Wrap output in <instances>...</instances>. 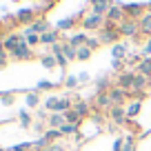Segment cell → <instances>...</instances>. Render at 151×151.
<instances>
[{
  "label": "cell",
  "instance_id": "14",
  "mask_svg": "<svg viewBox=\"0 0 151 151\" xmlns=\"http://www.w3.org/2000/svg\"><path fill=\"white\" fill-rule=\"evenodd\" d=\"M73 111L85 120V118H89V116H91V104L87 102V100H76V102H73Z\"/></svg>",
  "mask_w": 151,
  "mask_h": 151
},
{
  "label": "cell",
  "instance_id": "52",
  "mask_svg": "<svg viewBox=\"0 0 151 151\" xmlns=\"http://www.w3.org/2000/svg\"><path fill=\"white\" fill-rule=\"evenodd\" d=\"M149 87H151V78H149Z\"/></svg>",
  "mask_w": 151,
  "mask_h": 151
},
{
  "label": "cell",
  "instance_id": "46",
  "mask_svg": "<svg viewBox=\"0 0 151 151\" xmlns=\"http://www.w3.org/2000/svg\"><path fill=\"white\" fill-rule=\"evenodd\" d=\"M78 80H80V82H89L91 76H89V73H80V76H78Z\"/></svg>",
  "mask_w": 151,
  "mask_h": 151
},
{
  "label": "cell",
  "instance_id": "39",
  "mask_svg": "<svg viewBox=\"0 0 151 151\" xmlns=\"http://www.w3.org/2000/svg\"><path fill=\"white\" fill-rule=\"evenodd\" d=\"M100 45H102V42H100V38H89V40H87V47H89L91 51H96Z\"/></svg>",
  "mask_w": 151,
  "mask_h": 151
},
{
  "label": "cell",
  "instance_id": "13",
  "mask_svg": "<svg viewBox=\"0 0 151 151\" xmlns=\"http://www.w3.org/2000/svg\"><path fill=\"white\" fill-rule=\"evenodd\" d=\"M22 40H24V36H20V33H7V36L2 38V45H5L7 53H11L20 42H22Z\"/></svg>",
  "mask_w": 151,
  "mask_h": 151
},
{
  "label": "cell",
  "instance_id": "19",
  "mask_svg": "<svg viewBox=\"0 0 151 151\" xmlns=\"http://www.w3.org/2000/svg\"><path fill=\"white\" fill-rule=\"evenodd\" d=\"M87 40H89V36H87V33H73L71 38H67V42H69L73 49L85 47V45H87Z\"/></svg>",
  "mask_w": 151,
  "mask_h": 151
},
{
  "label": "cell",
  "instance_id": "34",
  "mask_svg": "<svg viewBox=\"0 0 151 151\" xmlns=\"http://www.w3.org/2000/svg\"><path fill=\"white\" fill-rule=\"evenodd\" d=\"M78 82H80V80H78L76 76H67L65 80H62V85H65L67 89H73V87H78Z\"/></svg>",
  "mask_w": 151,
  "mask_h": 151
},
{
  "label": "cell",
  "instance_id": "17",
  "mask_svg": "<svg viewBox=\"0 0 151 151\" xmlns=\"http://www.w3.org/2000/svg\"><path fill=\"white\" fill-rule=\"evenodd\" d=\"M65 113H49L47 118V127L49 129H62V124H65Z\"/></svg>",
  "mask_w": 151,
  "mask_h": 151
},
{
  "label": "cell",
  "instance_id": "5",
  "mask_svg": "<svg viewBox=\"0 0 151 151\" xmlns=\"http://www.w3.org/2000/svg\"><path fill=\"white\" fill-rule=\"evenodd\" d=\"M104 16H96V14H89V16H85V18H82V29H85V31H93V29H102L104 27Z\"/></svg>",
  "mask_w": 151,
  "mask_h": 151
},
{
  "label": "cell",
  "instance_id": "18",
  "mask_svg": "<svg viewBox=\"0 0 151 151\" xmlns=\"http://www.w3.org/2000/svg\"><path fill=\"white\" fill-rule=\"evenodd\" d=\"M138 27H140V36H149L151 38V14L149 11L138 20Z\"/></svg>",
  "mask_w": 151,
  "mask_h": 151
},
{
  "label": "cell",
  "instance_id": "29",
  "mask_svg": "<svg viewBox=\"0 0 151 151\" xmlns=\"http://www.w3.org/2000/svg\"><path fill=\"white\" fill-rule=\"evenodd\" d=\"M24 42L29 45V47H38V45H40V36H38V33H31V31H27V29H24Z\"/></svg>",
  "mask_w": 151,
  "mask_h": 151
},
{
  "label": "cell",
  "instance_id": "1",
  "mask_svg": "<svg viewBox=\"0 0 151 151\" xmlns=\"http://www.w3.org/2000/svg\"><path fill=\"white\" fill-rule=\"evenodd\" d=\"M100 42L102 45H118V38H122L120 36V31H118V24H113V22H109V20H104V27L100 29Z\"/></svg>",
  "mask_w": 151,
  "mask_h": 151
},
{
  "label": "cell",
  "instance_id": "21",
  "mask_svg": "<svg viewBox=\"0 0 151 151\" xmlns=\"http://www.w3.org/2000/svg\"><path fill=\"white\" fill-rule=\"evenodd\" d=\"M111 98H109V91L104 93H96V109H111Z\"/></svg>",
  "mask_w": 151,
  "mask_h": 151
},
{
  "label": "cell",
  "instance_id": "31",
  "mask_svg": "<svg viewBox=\"0 0 151 151\" xmlns=\"http://www.w3.org/2000/svg\"><path fill=\"white\" fill-rule=\"evenodd\" d=\"M65 120H67L69 124H80V122H82V118H80V116H78V113L73 111V109H69V111L65 113Z\"/></svg>",
  "mask_w": 151,
  "mask_h": 151
},
{
  "label": "cell",
  "instance_id": "27",
  "mask_svg": "<svg viewBox=\"0 0 151 151\" xmlns=\"http://www.w3.org/2000/svg\"><path fill=\"white\" fill-rule=\"evenodd\" d=\"M62 53H65V58H67L69 62H71V60H78V51H76V49L71 47V45L67 42V40L62 42Z\"/></svg>",
  "mask_w": 151,
  "mask_h": 151
},
{
  "label": "cell",
  "instance_id": "23",
  "mask_svg": "<svg viewBox=\"0 0 151 151\" xmlns=\"http://www.w3.org/2000/svg\"><path fill=\"white\" fill-rule=\"evenodd\" d=\"M136 73H142L147 78H151V58H142L136 67Z\"/></svg>",
  "mask_w": 151,
  "mask_h": 151
},
{
  "label": "cell",
  "instance_id": "33",
  "mask_svg": "<svg viewBox=\"0 0 151 151\" xmlns=\"http://www.w3.org/2000/svg\"><path fill=\"white\" fill-rule=\"evenodd\" d=\"M58 100H60V98H58V96H49V98H47V100H45V109H49V111H51V113H53V109H56V104H58Z\"/></svg>",
  "mask_w": 151,
  "mask_h": 151
},
{
  "label": "cell",
  "instance_id": "44",
  "mask_svg": "<svg viewBox=\"0 0 151 151\" xmlns=\"http://www.w3.org/2000/svg\"><path fill=\"white\" fill-rule=\"evenodd\" d=\"M14 100H16V96H14V93H7V96H2V104H5V107L14 104Z\"/></svg>",
  "mask_w": 151,
  "mask_h": 151
},
{
  "label": "cell",
  "instance_id": "3",
  "mask_svg": "<svg viewBox=\"0 0 151 151\" xmlns=\"http://www.w3.org/2000/svg\"><path fill=\"white\" fill-rule=\"evenodd\" d=\"M118 31L122 38H131V40H140V27H138L136 20H124V22L118 24Z\"/></svg>",
  "mask_w": 151,
  "mask_h": 151
},
{
  "label": "cell",
  "instance_id": "49",
  "mask_svg": "<svg viewBox=\"0 0 151 151\" xmlns=\"http://www.w3.org/2000/svg\"><path fill=\"white\" fill-rule=\"evenodd\" d=\"M2 29H5V22H2V20H0V36H2Z\"/></svg>",
  "mask_w": 151,
  "mask_h": 151
},
{
  "label": "cell",
  "instance_id": "50",
  "mask_svg": "<svg viewBox=\"0 0 151 151\" xmlns=\"http://www.w3.org/2000/svg\"><path fill=\"white\" fill-rule=\"evenodd\" d=\"M147 11H149V14H151V2H149V5H147Z\"/></svg>",
  "mask_w": 151,
  "mask_h": 151
},
{
  "label": "cell",
  "instance_id": "12",
  "mask_svg": "<svg viewBox=\"0 0 151 151\" xmlns=\"http://www.w3.org/2000/svg\"><path fill=\"white\" fill-rule=\"evenodd\" d=\"M27 31H31V33H38V36H42V33L51 31V24H49V20L45 18V16H40V18H38L36 22L31 24V27H27Z\"/></svg>",
  "mask_w": 151,
  "mask_h": 151
},
{
  "label": "cell",
  "instance_id": "28",
  "mask_svg": "<svg viewBox=\"0 0 151 151\" xmlns=\"http://www.w3.org/2000/svg\"><path fill=\"white\" fill-rule=\"evenodd\" d=\"M96 89H98V93H104V91H109V89H111V80H109L107 76L98 78V80H96Z\"/></svg>",
  "mask_w": 151,
  "mask_h": 151
},
{
  "label": "cell",
  "instance_id": "22",
  "mask_svg": "<svg viewBox=\"0 0 151 151\" xmlns=\"http://www.w3.org/2000/svg\"><path fill=\"white\" fill-rule=\"evenodd\" d=\"M127 45L124 42H118V45H113L111 47V56H113V60H124L127 58Z\"/></svg>",
  "mask_w": 151,
  "mask_h": 151
},
{
  "label": "cell",
  "instance_id": "20",
  "mask_svg": "<svg viewBox=\"0 0 151 151\" xmlns=\"http://www.w3.org/2000/svg\"><path fill=\"white\" fill-rule=\"evenodd\" d=\"M124 111H127V118L131 120V118H136L138 113L142 111V100H131V102L124 107Z\"/></svg>",
  "mask_w": 151,
  "mask_h": 151
},
{
  "label": "cell",
  "instance_id": "35",
  "mask_svg": "<svg viewBox=\"0 0 151 151\" xmlns=\"http://www.w3.org/2000/svg\"><path fill=\"white\" fill-rule=\"evenodd\" d=\"M38 102H40V98H38V93H36V91H33V93H29V96H27V107H29V109L38 107Z\"/></svg>",
  "mask_w": 151,
  "mask_h": 151
},
{
  "label": "cell",
  "instance_id": "16",
  "mask_svg": "<svg viewBox=\"0 0 151 151\" xmlns=\"http://www.w3.org/2000/svg\"><path fill=\"white\" fill-rule=\"evenodd\" d=\"M145 89H149V78L142 73H136V80H133V87H131V93H142Z\"/></svg>",
  "mask_w": 151,
  "mask_h": 151
},
{
  "label": "cell",
  "instance_id": "25",
  "mask_svg": "<svg viewBox=\"0 0 151 151\" xmlns=\"http://www.w3.org/2000/svg\"><path fill=\"white\" fill-rule=\"evenodd\" d=\"M18 118H20V127H22V129H29L33 124V118H31V113H29L27 109H20V111H18Z\"/></svg>",
  "mask_w": 151,
  "mask_h": 151
},
{
  "label": "cell",
  "instance_id": "43",
  "mask_svg": "<svg viewBox=\"0 0 151 151\" xmlns=\"http://www.w3.org/2000/svg\"><path fill=\"white\" fill-rule=\"evenodd\" d=\"M124 149V138H116L113 140V151H122Z\"/></svg>",
  "mask_w": 151,
  "mask_h": 151
},
{
  "label": "cell",
  "instance_id": "36",
  "mask_svg": "<svg viewBox=\"0 0 151 151\" xmlns=\"http://www.w3.org/2000/svg\"><path fill=\"white\" fill-rule=\"evenodd\" d=\"M122 151H136V138H133V136L124 138V149Z\"/></svg>",
  "mask_w": 151,
  "mask_h": 151
},
{
  "label": "cell",
  "instance_id": "45",
  "mask_svg": "<svg viewBox=\"0 0 151 151\" xmlns=\"http://www.w3.org/2000/svg\"><path fill=\"white\" fill-rule=\"evenodd\" d=\"M49 151H67V147H65V145H60V142H56V145L49 147Z\"/></svg>",
  "mask_w": 151,
  "mask_h": 151
},
{
  "label": "cell",
  "instance_id": "26",
  "mask_svg": "<svg viewBox=\"0 0 151 151\" xmlns=\"http://www.w3.org/2000/svg\"><path fill=\"white\" fill-rule=\"evenodd\" d=\"M40 65H42L45 69H56L58 62H56V58H53L51 53H42V56H40Z\"/></svg>",
  "mask_w": 151,
  "mask_h": 151
},
{
  "label": "cell",
  "instance_id": "7",
  "mask_svg": "<svg viewBox=\"0 0 151 151\" xmlns=\"http://www.w3.org/2000/svg\"><path fill=\"white\" fill-rule=\"evenodd\" d=\"M133 80H136V71H122V73H118V78H116V87H120V89H124V91H131Z\"/></svg>",
  "mask_w": 151,
  "mask_h": 151
},
{
  "label": "cell",
  "instance_id": "15",
  "mask_svg": "<svg viewBox=\"0 0 151 151\" xmlns=\"http://www.w3.org/2000/svg\"><path fill=\"white\" fill-rule=\"evenodd\" d=\"M58 42H60V31H58V29H51V31H47V33L40 36V45L53 47V45H58Z\"/></svg>",
  "mask_w": 151,
  "mask_h": 151
},
{
  "label": "cell",
  "instance_id": "4",
  "mask_svg": "<svg viewBox=\"0 0 151 151\" xmlns=\"http://www.w3.org/2000/svg\"><path fill=\"white\" fill-rule=\"evenodd\" d=\"M38 20V14L33 7H22V9L16 11V24H24V27H31Z\"/></svg>",
  "mask_w": 151,
  "mask_h": 151
},
{
  "label": "cell",
  "instance_id": "11",
  "mask_svg": "<svg viewBox=\"0 0 151 151\" xmlns=\"http://www.w3.org/2000/svg\"><path fill=\"white\" fill-rule=\"evenodd\" d=\"M109 118H111L113 124H127L129 122L124 107H111V109H109Z\"/></svg>",
  "mask_w": 151,
  "mask_h": 151
},
{
  "label": "cell",
  "instance_id": "38",
  "mask_svg": "<svg viewBox=\"0 0 151 151\" xmlns=\"http://www.w3.org/2000/svg\"><path fill=\"white\" fill-rule=\"evenodd\" d=\"M111 69L116 71V73H122V71H127V69H124V60H113V62H111Z\"/></svg>",
  "mask_w": 151,
  "mask_h": 151
},
{
  "label": "cell",
  "instance_id": "24",
  "mask_svg": "<svg viewBox=\"0 0 151 151\" xmlns=\"http://www.w3.org/2000/svg\"><path fill=\"white\" fill-rule=\"evenodd\" d=\"M42 138L49 142V145H56V142L62 138V131H60V129H47V131L42 133Z\"/></svg>",
  "mask_w": 151,
  "mask_h": 151
},
{
  "label": "cell",
  "instance_id": "6",
  "mask_svg": "<svg viewBox=\"0 0 151 151\" xmlns=\"http://www.w3.org/2000/svg\"><path fill=\"white\" fill-rule=\"evenodd\" d=\"M109 98H111V104H113V107H127L129 91L120 89V87H111V89H109Z\"/></svg>",
  "mask_w": 151,
  "mask_h": 151
},
{
  "label": "cell",
  "instance_id": "40",
  "mask_svg": "<svg viewBox=\"0 0 151 151\" xmlns=\"http://www.w3.org/2000/svg\"><path fill=\"white\" fill-rule=\"evenodd\" d=\"M53 58H56V62H58V67H60V69H65V67L69 65V60L65 58V53H58V56H53Z\"/></svg>",
  "mask_w": 151,
  "mask_h": 151
},
{
  "label": "cell",
  "instance_id": "10",
  "mask_svg": "<svg viewBox=\"0 0 151 151\" xmlns=\"http://www.w3.org/2000/svg\"><path fill=\"white\" fill-rule=\"evenodd\" d=\"M80 18H85V16H82V11H78L76 16H69V18H62V20H58L56 29H58V31H67V29H73L76 24H78V20H80ZM80 22H82V20H80Z\"/></svg>",
  "mask_w": 151,
  "mask_h": 151
},
{
  "label": "cell",
  "instance_id": "30",
  "mask_svg": "<svg viewBox=\"0 0 151 151\" xmlns=\"http://www.w3.org/2000/svg\"><path fill=\"white\" fill-rule=\"evenodd\" d=\"M78 127H80V124H69V122H65L60 131H62V136H78V133H80V129H78Z\"/></svg>",
  "mask_w": 151,
  "mask_h": 151
},
{
  "label": "cell",
  "instance_id": "37",
  "mask_svg": "<svg viewBox=\"0 0 151 151\" xmlns=\"http://www.w3.org/2000/svg\"><path fill=\"white\" fill-rule=\"evenodd\" d=\"M29 149H33V142H22V145H14L9 151H29Z\"/></svg>",
  "mask_w": 151,
  "mask_h": 151
},
{
  "label": "cell",
  "instance_id": "42",
  "mask_svg": "<svg viewBox=\"0 0 151 151\" xmlns=\"http://www.w3.org/2000/svg\"><path fill=\"white\" fill-rule=\"evenodd\" d=\"M58 85H53V82H49V80H40L38 82V89H56Z\"/></svg>",
  "mask_w": 151,
  "mask_h": 151
},
{
  "label": "cell",
  "instance_id": "9",
  "mask_svg": "<svg viewBox=\"0 0 151 151\" xmlns=\"http://www.w3.org/2000/svg\"><path fill=\"white\" fill-rule=\"evenodd\" d=\"M9 56L16 58V60H29V58H33V51H31V47H29V45L22 40V42H20L18 47H16L14 51L9 53Z\"/></svg>",
  "mask_w": 151,
  "mask_h": 151
},
{
  "label": "cell",
  "instance_id": "47",
  "mask_svg": "<svg viewBox=\"0 0 151 151\" xmlns=\"http://www.w3.org/2000/svg\"><path fill=\"white\" fill-rule=\"evenodd\" d=\"M33 129H36L38 133H45V131H47V129L42 127V122H36V124H33Z\"/></svg>",
  "mask_w": 151,
  "mask_h": 151
},
{
  "label": "cell",
  "instance_id": "51",
  "mask_svg": "<svg viewBox=\"0 0 151 151\" xmlns=\"http://www.w3.org/2000/svg\"><path fill=\"white\" fill-rule=\"evenodd\" d=\"M11 2H20V0H11Z\"/></svg>",
  "mask_w": 151,
  "mask_h": 151
},
{
  "label": "cell",
  "instance_id": "32",
  "mask_svg": "<svg viewBox=\"0 0 151 151\" xmlns=\"http://www.w3.org/2000/svg\"><path fill=\"white\" fill-rule=\"evenodd\" d=\"M76 51H78V60H89L91 53H93L89 47H87V45H85V47H80V49H76Z\"/></svg>",
  "mask_w": 151,
  "mask_h": 151
},
{
  "label": "cell",
  "instance_id": "8",
  "mask_svg": "<svg viewBox=\"0 0 151 151\" xmlns=\"http://www.w3.org/2000/svg\"><path fill=\"white\" fill-rule=\"evenodd\" d=\"M107 20H109V22H113V24H120V22L127 20V14H124V9L118 5V2H113L111 9H109V14H107Z\"/></svg>",
  "mask_w": 151,
  "mask_h": 151
},
{
  "label": "cell",
  "instance_id": "48",
  "mask_svg": "<svg viewBox=\"0 0 151 151\" xmlns=\"http://www.w3.org/2000/svg\"><path fill=\"white\" fill-rule=\"evenodd\" d=\"M87 2H89V5L93 7V5H100V2H104V0H87Z\"/></svg>",
  "mask_w": 151,
  "mask_h": 151
},
{
  "label": "cell",
  "instance_id": "2",
  "mask_svg": "<svg viewBox=\"0 0 151 151\" xmlns=\"http://www.w3.org/2000/svg\"><path fill=\"white\" fill-rule=\"evenodd\" d=\"M118 5L124 9L127 18L129 20H136V22L147 14V5H142V2H118Z\"/></svg>",
  "mask_w": 151,
  "mask_h": 151
},
{
  "label": "cell",
  "instance_id": "41",
  "mask_svg": "<svg viewBox=\"0 0 151 151\" xmlns=\"http://www.w3.org/2000/svg\"><path fill=\"white\" fill-rule=\"evenodd\" d=\"M142 58H151V38L145 42V47H142Z\"/></svg>",
  "mask_w": 151,
  "mask_h": 151
}]
</instances>
